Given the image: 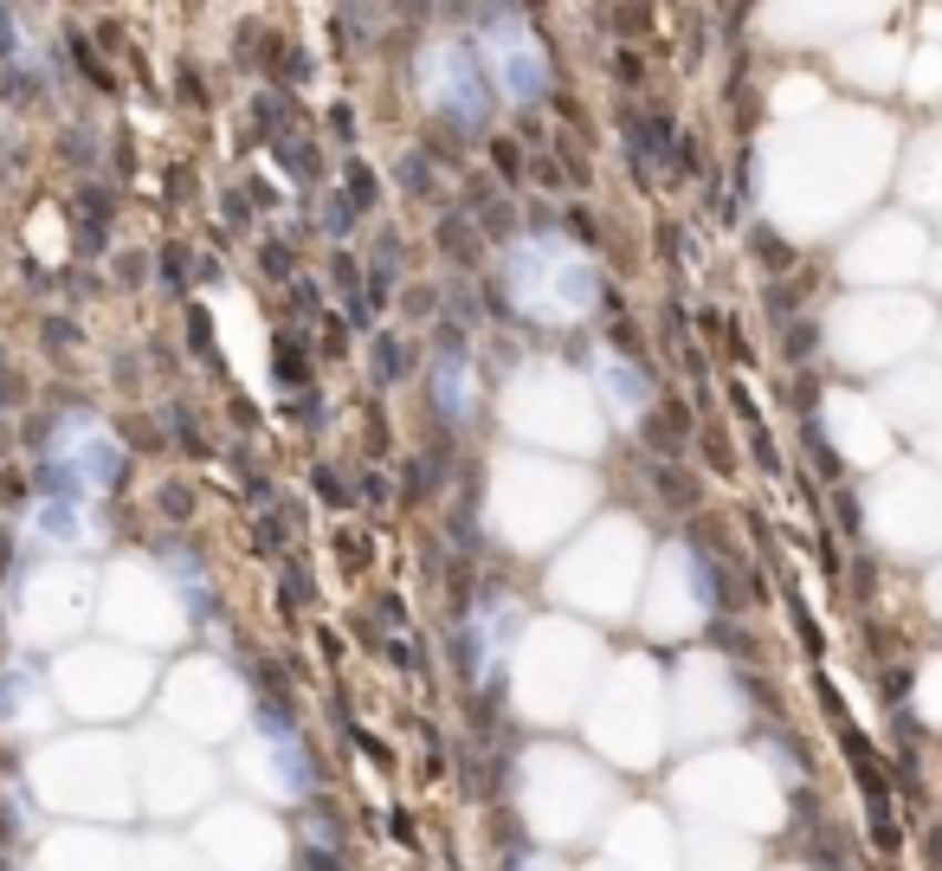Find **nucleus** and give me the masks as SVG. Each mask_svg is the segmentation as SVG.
Returning a JSON list of instances; mask_svg holds the SVG:
<instances>
[{
    "instance_id": "39448f33",
    "label": "nucleus",
    "mask_w": 942,
    "mask_h": 871,
    "mask_svg": "<svg viewBox=\"0 0 942 871\" xmlns=\"http://www.w3.org/2000/svg\"><path fill=\"white\" fill-rule=\"evenodd\" d=\"M594 387H601V401L613 407V419L645 414V401H652V381H645L620 349H594Z\"/></svg>"
},
{
    "instance_id": "423d86ee",
    "label": "nucleus",
    "mask_w": 942,
    "mask_h": 871,
    "mask_svg": "<svg viewBox=\"0 0 942 871\" xmlns=\"http://www.w3.org/2000/svg\"><path fill=\"white\" fill-rule=\"evenodd\" d=\"M517 626H524L517 601L478 606V626H472V659H478V672H497V665H504V645H510V633H517Z\"/></svg>"
},
{
    "instance_id": "f257e3e1",
    "label": "nucleus",
    "mask_w": 942,
    "mask_h": 871,
    "mask_svg": "<svg viewBox=\"0 0 942 871\" xmlns=\"http://www.w3.org/2000/svg\"><path fill=\"white\" fill-rule=\"evenodd\" d=\"M504 284H510V303L524 317H542V323H574V317H588L601 303L594 259L562 232H529L504 259Z\"/></svg>"
},
{
    "instance_id": "20e7f679",
    "label": "nucleus",
    "mask_w": 942,
    "mask_h": 871,
    "mask_svg": "<svg viewBox=\"0 0 942 871\" xmlns=\"http://www.w3.org/2000/svg\"><path fill=\"white\" fill-rule=\"evenodd\" d=\"M420 91H426V104L439 116H453V123H485L490 111V77L478 65V45L472 39H433L426 52H420Z\"/></svg>"
},
{
    "instance_id": "0eeeda50",
    "label": "nucleus",
    "mask_w": 942,
    "mask_h": 871,
    "mask_svg": "<svg viewBox=\"0 0 942 871\" xmlns=\"http://www.w3.org/2000/svg\"><path fill=\"white\" fill-rule=\"evenodd\" d=\"M433 394H439V407L453 419L472 414V369H465V355H446L439 362V375H433Z\"/></svg>"
},
{
    "instance_id": "7ed1b4c3",
    "label": "nucleus",
    "mask_w": 942,
    "mask_h": 871,
    "mask_svg": "<svg viewBox=\"0 0 942 871\" xmlns=\"http://www.w3.org/2000/svg\"><path fill=\"white\" fill-rule=\"evenodd\" d=\"M478 65H485L490 91H504L510 104H536V97L549 91V59H542V45H536V33L524 27V13H510V7H497V13H485V39H478Z\"/></svg>"
},
{
    "instance_id": "f03ea898",
    "label": "nucleus",
    "mask_w": 942,
    "mask_h": 871,
    "mask_svg": "<svg viewBox=\"0 0 942 871\" xmlns=\"http://www.w3.org/2000/svg\"><path fill=\"white\" fill-rule=\"evenodd\" d=\"M116 471H123L116 439L97 419L72 414L59 426V439H52V458L39 465V491L45 497H91V491H111Z\"/></svg>"
}]
</instances>
